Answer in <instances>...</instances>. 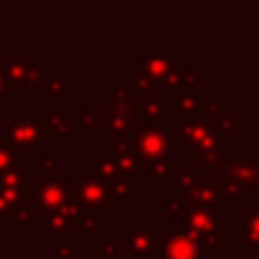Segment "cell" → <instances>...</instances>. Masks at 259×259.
Segmentation results:
<instances>
[{
  "instance_id": "cell-22",
  "label": "cell",
  "mask_w": 259,
  "mask_h": 259,
  "mask_svg": "<svg viewBox=\"0 0 259 259\" xmlns=\"http://www.w3.org/2000/svg\"><path fill=\"white\" fill-rule=\"evenodd\" d=\"M22 166H24V160H22V152L12 148L4 136L0 134V172H6V170H18L22 172Z\"/></svg>"
},
{
  "instance_id": "cell-9",
  "label": "cell",
  "mask_w": 259,
  "mask_h": 259,
  "mask_svg": "<svg viewBox=\"0 0 259 259\" xmlns=\"http://www.w3.org/2000/svg\"><path fill=\"white\" fill-rule=\"evenodd\" d=\"M4 140L16 148V150H28L38 154L42 144H45V134H42V121L38 115L34 117H16V115H6L4 117Z\"/></svg>"
},
{
  "instance_id": "cell-6",
  "label": "cell",
  "mask_w": 259,
  "mask_h": 259,
  "mask_svg": "<svg viewBox=\"0 0 259 259\" xmlns=\"http://www.w3.org/2000/svg\"><path fill=\"white\" fill-rule=\"evenodd\" d=\"M180 227L186 229L198 243L200 255H214L219 247L227 243V219L217 212L212 206L182 202Z\"/></svg>"
},
{
  "instance_id": "cell-1",
  "label": "cell",
  "mask_w": 259,
  "mask_h": 259,
  "mask_svg": "<svg viewBox=\"0 0 259 259\" xmlns=\"http://www.w3.org/2000/svg\"><path fill=\"white\" fill-rule=\"evenodd\" d=\"M170 192L180 202L204 204L212 208L227 206V194L223 190L221 170H210L208 166L196 162L188 152L180 150V160L170 172Z\"/></svg>"
},
{
  "instance_id": "cell-21",
  "label": "cell",
  "mask_w": 259,
  "mask_h": 259,
  "mask_svg": "<svg viewBox=\"0 0 259 259\" xmlns=\"http://www.w3.org/2000/svg\"><path fill=\"white\" fill-rule=\"evenodd\" d=\"M101 127V111L97 105H83L73 113V136H93Z\"/></svg>"
},
{
  "instance_id": "cell-26",
  "label": "cell",
  "mask_w": 259,
  "mask_h": 259,
  "mask_svg": "<svg viewBox=\"0 0 259 259\" xmlns=\"http://www.w3.org/2000/svg\"><path fill=\"white\" fill-rule=\"evenodd\" d=\"M180 206H182V202H180L176 196H168V198H164V200L160 202V217H162V219H170V217L178 214Z\"/></svg>"
},
{
  "instance_id": "cell-13",
  "label": "cell",
  "mask_w": 259,
  "mask_h": 259,
  "mask_svg": "<svg viewBox=\"0 0 259 259\" xmlns=\"http://www.w3.org/2000/svg\"><path fill=\"white\" fill-rule=\"evenodd\" d=\"M97 107L101 111V127L109 136H119V138H130L134 127H136V115H132L113 95L111 87L105 91L103 97L97 99Z\"/></svg>"
},
{
  "instance_id": "cell-24",
  "label": "cell",
  "mask_w": 259,
  "mask_h": 259,
  "mask_svg": "<svg viewBox=\"0 0 259 259\" xmlns=\"http://www.w3.org/2000/svg\"><path fill=\"white\" fill-rule=\"evenodd\" d=\"M95 253L99 255H105V257H115L121 253V247L115 243V237H97L95 239Z\"/></svg>"
},
{
  "instance_id": "cell-23",
  "label": "cell",
  "mask_w": 259,
  "mask_h": 259,
  "mask_svg": "<svg viewBox=\"0 0 259 259\" xmlns=\"http://www.w3.org/2000/svg\"><path fill=\"white\" fill-rule=\"evenodd\" d=\"M61 160V154L59 152H53L49 156H42L36 164H32V170L30 172H36L38 176H45V178H57L59 176V162Z\"/></svg>"
},
{
  "instance_id": "cell-7",
  "label": "cell",
  "mask_w": 259,
  "mask_h": 259,
  "mask_svg": "<svg viewBox=\"0 0 259 259\" xmlns=\"http://www.w3.org/2000/svg\"><path fill=\"white\" fill-rule=\"evenodd\" d=\"M71 192L77 202H81L85 208L93 212L99 208H123L125 206L121 200H117L111 194L107 184L95 172H89V170H81L77 174V178L71 182Z\"/></svg>"
},
{
  "instance_id": "cell-25",
  "label": "cell",
  "mask_w": 259,
  "mask_h": 259,
  "mask_svg": "<svg viewBox=\"0 0 259 259\" xmlns=\"http://www.w3.org/2000/svg\"><path fill=\"white\" fill-rule=\"evenodd\" d=\"M79 255V249L77 245L73 243H57V245H51L49 249V259H77Z\"/></svg>"
},
{
  "instance_id": "cell-27",
  "label": "cell",
  "mask_w": 259,
  "mask_h": 259,
  "mask_svg": "<svg viewBox=\"0 0 259 259\" xmlns=\"http://www.w3.org/2000/svg\"><path fill=\"white\" fill-rule=\"evenodd\" d=\"M14 221H16V225H20V227H24V225H28L32 219H34V214H32V210L28 208V204H22L16 212H14V217H12Z\"/></svg>"
},
{
  "instance_id": "cell-19",
  "label": "cell",
  "mask_w": 259,
  "mask_h": 259,
  "mask_svg": "<svg viewBox=\"0 0 259 259\" xmlns=\"http://www.w3.org/2000/svg\"><path fill=\"white\" fill-rule=\"evenodd\" d=\"M235 235L243 239V253H259V208H243V227L235 229Z\"/></svg>"
},
{
  "instance_id": "cell-3",
  "label": "cell",
  "mask_w": 259,
  "mask_h": 259,
  "mask_svg": "<svg viewBox=\"0 0 259 259\" xmlns=\"http://www.w3.org/2000/svg\"><path fill=\"white\" fill-rule=\"evenodd\" d=\"M170 130L162 125V121L138 119L136 127L130 136V144L138 160L146 168L148 180H166L170 178L174 162L170 160Z\"/></svg>"
},
{
  "instance_id": "cell-17",
  "label": "cell",
  "mask_w": 259,
  "mask_h": 259,
  "mask_svg": "<svg viewBox=\"0 0 259 259\" xmlns=\"http://www.w3.org/2000/svg\"><path fill=\"white\" fill-rule=\"evenodd\" d=\"M200 249L194 237L182 229V227H172L170 233L164 237L160 259H198Z\"/></svg>"
},
{
  "instance_id": "cell-29",
  "label": "cell",
  "mask_w": 259,
  "mask_h": 259,
  "mask_svg": "<svg viewBox=\"0 0 259 259\" xmlns=\"http://www.w3.org/2000/svg\"><path fill=\"white\" fill-rule=\"evenodd\" d=\"M87 259H115V257H105V255H99V253H89Z\"/></svg>"
},
{
  "instance_id": "cell-16",
  "label": "cell",
  "mask_w": 259,
  "mask_h": 259,
  "mask_svg": "<svg viewBox=\"0 0 259 259\" xmlns=\"http://www.w3.org/2000/svg\"><path fill=\"white\" fill-rule=\"evenodd\" d=\"M45 144H69L73 136V113L65 107H42L40 109Z\"/></svg>"
},
{
  "instance_id": "cell-30",
  "label": "cell",
  "mask_w": 259,
  "mask_h": 259,
  "mask_svg": "<svg viewBox=\"0 0 259 259\" xmlns=\"http://www.w3.org/2000/svg\"><path fill=\"white\" fill-rule=\"evenodd\" d=\"M4 221H6V219H4V217H0V237H2L4 233H6V227H4Z\"/></svg>"
},
{
  "instance_id": "cell-10",
  "label": "cell",
  "mask_w": 259,
  "mask_h": 259,
  "mask_svg": "<svg viewBox=\"0 0 259 259\" xmlns=\"http://www.w3.org/2000/svg\"><path fill=\"white\" fill-rule=\"evenodd\" d=\"M164 233L160 227H125L123 229V259H154L160 255Z\"/></svg>"
},
{
  "instance_id": "cell-2",
  "label": "cell",
  "mask_w": 259,
  "mask_h": 259,
  "mask_svg": "<svg viewBox=\"0 0 259 259\" xmlns=\"http://www.w3.org/2000/svg\"><path fill=\"white\" fill-rule=\"evenodd\" d=\"M221 180L227 198H259V154L251 144H227L221 164Z\"/></svg>"
},
{
  "instance_id": "cell-4",
  "label": "cell",
  "mask_w": 259,
  "mask_h": 259,
  "mask_svg": "<svg viewBox=\"0 0 259 259\" xmlns=\"http://www.w3.org/2000/svg\"><path fill=\"white\" fill-rule=\"evenodd\" d=\"M24 194H26V204L32 210L34 219L49 214V212H61L69 219H83V217L93 214V210L85 208L81 202L75 200L71 192V182L59 176L57 178H45V176L34 178L32 172H26Z\"/></svg>"
},
{
  "instance_id": "cell-20",
  "label": "cell",
  "mask_w": 259,
  "mask_h": 259,
  "mask_svg": "<svg viewBox=\"0 0 259 259\" xmlns=\"http://www.w3.org/2000/svg\"><path fill=\"white\" fill-rule=\"evenodd\" d=\"M69 71H42L38 83L40 97L45 99H67L69 97Z\"/></svg>"
},
{
  "instance_id": "cell-28",
  "label": "cell",
  "mask_w": 259,
  "mask_h": 259,
  "mask_svg": "<svg viewBox=\"0 0 259 259\" xmlns=\"http://www.w3.org/2000/svg\"><path fill=\"white\" fill-rule=\"evenodd\" d=\"M6 89H8V85H6V79H4V75L0 73V97L6 93Z\"/></svg>"
},
{
  "instance_id": "cell-12",
  "label": "cell",
  "mask_w": 259,
  "mask_h": 259,
  "mask_svg": "<svg viewBox=\"0 0 259 259\" xmlns=\"http://www.w3.org/2000/svg\"><path fill=\"white\" fill-rule=\"evenodd\" d=\"M87 170H89V172H95V174L107 184V188L111 190V194H113L117 200H121L123 204L132 198L134 180H132L130 176H125V174L117 168V162H115V158H113L111 154H107V152L97 154L95 160L89 162Z\"/></svg>"
},
{
  "instance_id": "cell-15",
  "label": "cell",
  "mask_w": 259,
  "mask_h": 259,
  "mask_svg": "<svg viewBox=\"0 0 259 259\" xmlns=\"http://www.w3.org/2000/svg\"><path fill=\"white\" fill-rule=\"evenodd\" d=\"M24 182H26V172L18 170H6L0 172V217L12 219L14 212L26 204V194H24Z\"/></svg>"
},
{
  "instance_id": "cell-14",
  "label": "cell",
  "mask_w": 259,
  "mask_h": 259,
  "mask_svg": "<svg viewBox=\"0 0 259 259\" xmlns=\"http://www.w3.org/2000/svg\"><path fill=\"white\" fill-rule=\"evenodd\" d=\"M4 79L8 89H32L38 87L42 79V65L40 61H26L22 53H8Z\"/></svg>"
},
{
  "instance_id": "cell-18",
  "label": "cell",
  "mask_w": 259,
  "mask_h": 259,
  "mask_svg": "<svg viewBox=\"0 0 259 259\" xmlns=\"http://www.w3.org/2000/svg\"><path fill=\"white\" fill-rule=\"evenodd\" d=\"M204 105H206V99H202V97H198V93H190V91H174L168 97L170 115H176V117H194V115L202 117Z\"/></svg>"
},
{
  "instance_id": "cell-11",
  "label": "cell",
  "mask_w": 259,
  "mask_h": 259,
  "mask_svg": "<svg viewBox=\"0 0 259 259\" xmlns=\"http://www.w3.org/2000/svg\"><path fill=\"white\" fill-rule=\"evenodd\" d=\"M138 65L150 85H162L172 93L180 89V63L166 53H144Z\"/></svg>"
},
{
  "instance_id": "cell-5",
  "label": "cell",
  "mask_w": 259,
  "mask_h": 259,
  "mask_svg": "<svg viewBox=\"0 0 259 259\" xmlns=\"http://www.w3.org/2000/svg\"><path fill=\"white\" fill-rule=\"evenodd\" d=\"M172 136H178L180 148L190 152L200 164L221 170L227 136L206 117L194 115V117H178V123L168 127Z\"/></svg>"
},
{
  "instance_id": "cell-8",
  "label": "cell",
  "mask_w": 259,
  "mask_h": 259,
  "mask_svg": "<svg viewBox=\"0 0 259 259\" xmlns=\"http://www.w3.org/2000/svg\"><path fill=\"white\" fill-rule=\"evenodd\" d=\"M38 221H40V235L42 237L57 235V237H61L63 243H67L69 237L93 235L107 225V219L97 217L95 212L89 217H83V219H69L61 212H49V214L38 217Z\"/></svg>"
}]
</instances>
